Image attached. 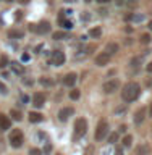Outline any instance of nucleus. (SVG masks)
<instances>
[{
	"instance_id": "nucleus-1",
	"label": "nucleus",
	"mask_w": 152,
	"mask_h": 155,
	"mask_svg": "<svg viewBox=\"0 0 152 155\" xmlns=\"http://www.w3.org/2000/svg\"><path fill=\"white\" fill-rule=\"evenodd\" d=\"M139 94H141V86L138 82H128V84H125L123 91H121V99L126 104H130V102H134L138 99Z\"/></svg>"
},
{
	"instance_id": "nucleus-2",
	"label": "nucleus",
	"mask_w": 152,
	"mask_h": 155,
	"mask_svg": "<svg viewBox=\"0 0 152 155\" xmlns=\"http://www.w3.org/2000/svg\"><path fill=\"white\" fill-rule=\"evenodd\" d=\"M8 140H10V145H12V147H15V149L21 147V144H23V140H24L21 129H13L12 133H10Z\"/></svg>"
},
{
	"instance_id": "nucleus-3",
	"label": "nucleus",
	"mask_w": 152,
	"mask_h": 155,
	"mask_svg": "<svg viewBox=\"0 0 152 155\" xmlns=\"http://www.w3.org/2000/svg\"><path fill=\"white\" fill-rule=\"evenodd\" d=\"M86 131H87V121L84 118H78L75 123V137L76 139L83 137L86 134Z\"/></svg>"
},
{
	"instance_id": "nucleus-4",
	"label": "nucleus",
	"mask_w": 152,
	"mask_h": 155,
	"mask_svg": "<svg viewBox=\"0 0 152 155\" xmlns=\"http://www.w3.org/2000/svg\"><path fill=\"white\" fill-rule=\"evenodd\" d=\"M107 133H109V123L105 120H100L96 128V140H102L107 136Z\"/></svg>"
},
{
	"instance_id": "nucleus-5",
	"label": "nucleus",
	"mask_w": 152,
	"mask_h": 155,
	"mask_svg": "<svg viewBox=\"0 0 152 155\" xmlns=\"http://www.w3.org/2000/svg\"><path fill=\"white\" fill-rule=\"evenodd\" d=\"M65 60H66L65 53L60 52V50H55V52L50 55V61H52V65H55V66L63 65V63H65Z\"/></svg>"
},
{
	"instance_id": "nucleus-6",
	"label": "nucleus",
	"mask_w": 152,
	"mask_h": 155,
	"mask_svg": "<svg viewBox=\"0 0 152 155\" xmlns=\"http://www.w3.org/2000/svg\"><path fill=\"white\" fill-rule=\"evenodd\" d=\"M118 86H120V82L117 81V79H110V81L104 82V86H102V91H104L105 94H112V92H115L117 89H118Z\"/></svg>"
},
{
	"instance_id": "nucleus-7",
	"label": "nucleus",
	"mask_w": 152,
	"mask_h": 155,
	"mask_svg": "<svg viewBox=\"0 0 152 155\" xmlns=\"http://www.w3.org/2000/svg\"><path fill=\"white\" fill-rule=\"evenodd\" d=\"M31 29L34 32H37V34H46V32L50 31V23L42 21V23H39L37 26H36V24H31Z\"/></svg>"
},
{
	"instance_id": "nucleus-8",
	"label": "nucleus",
	"mask_w": 152,
	"mask_h": 155,
	"mask_svg": "<svg viewBox=\"0 0 152 155\" xmlns=\"http://www.w3.org/2000/svg\"><path fill=\"white\" fill-rule=\"evenodd\" d=\"M46 99H47V95L44 94V92H37V94L32 97V105L37 107V108H41V107L46 104Z\"/></svg>"
},
{
	"instance_id": "nucleus-9",
	"label": "nucleus",
	"mask_w": 152,
	"mask_h": 155,
	"mask_svg": "<svg viewBox=\"0 0 152 155\" xmlns=\"http://www.w3.org/2000/svg\"><path fill=\"white\" fill-rule=\"evenodd\" d=\"M73 113H75L73 107H65V108H62L58 111V118H60V121H66L70 116H73Z\"/></svg>"
},
{
	"instance_id": "nucleus-10",
	"label": "nucleus",
	"mask_w": 152,
	"mask_h": 155,
	"mask_svg": "<svg viewBox=\"0 0 152 155\" xmlns=\"http://www.w3.org/2000/svg\"><path fill=\"white\" fill-rule=\"evenodd\" d=\"M76 79H78V76L75 74V73H68V74L63 78V86H66V87H73L76 84Z\"/></svg>"
},
{
	"instance_id": "nucleus-11",
	"label": "nucleus",
	"mask_w": 152,
	"mask_h": 155,
	"mask_svg": "<svg viewBox=\"0 0 152 155\" xmlns=\"http://www.w3.org/2000/svg\"><path fill=\"white\" fill-rule=\"evenodd\" d=\"M110 55H107L105 52H102L100 55H97L96 57V65H99V66H104V65H107V63L110 61Z\"/></svg>"
},
{
	"instance_id": "nucleus-12",
	"label": "nucleus",
	"mask_w": 152,
	"mask_h": 155,
	"mask_svg": "<svg viewBox=\"0 0 152 155\" xmlns=\"http://www.w3.org/2000/svg\"><path fill=\"white\" fill-rule=\"evenodd\" d=\"M144 118H146V108H144V107H141V108L134 113V124L139 126L144 121Z\"/></svg>"
},
{
	"instance_id": "nucleus-13",
	"label": "nucleus",
	"mask_w": 152,
	"mask_h": 155,
	"mask_svg": "<svg viewBox=\"0 0 152 155\" xmlns=\"http://www.w3.org/2000/svg\"><path fill=\"white\" fill-rule=\"evenodd\" d=\"M10 124H12V121H10L8 116H5L3 113H0V131L10 129Z\"/></svg>"
},
{
	"instance_id": "nucleus-14",
	"label": "nucleus",
	"mask_w": 152,
	"mask_h": 155,
	"mask_svg": "<svg viewBox=\"0 0 152 155\" xmlns=\"http://www.w3.org/2000/svg\"><path fill=\"white\" fill-rule=\"evenodd\" d=\"M149 152H150V147L147 144H141V145H138L136 147V150H134V155H149Z\"/></svg>"
},
{
	"instance_id": "nucleus-15",
	"label": "nucleus",
	"mask_w": 152,
	"mask_h": 155,
	"mask_svg": "<svg viewBox=\"0 0 152 155\" xmlns=\"http://www.w3.org/2000/svg\"><path fill=\"white\" fill-rule=\"evenodd\" d=\"M107 55H115L117 52H118V45H117L115 42H110V44H107V47H105V50H104Z\"/></svg>"
},
{
	"instance_id": "nucleus-16",
	"label": "nucleus",
	"mask_w": 152,
	"mask_h": 155,
	"mask_svg": "<svg viewBox=\"0 0 152 155\" xmlns=\"http://www.w3.org/2000/svg\"><path fill=\"white\" fill-rule=\"evenodd\" d=\"M10 68H12V71L15 73V74H23V71H24V68L21 63H18V61H12L10 63Z\"/></svg>"
},
{
	"instance_id": "nucleus-17",
	"label": "nucleus",
	"mask_w": 152,
	"mask_h": 155,
	"mask_svg": "<svg viewBox=\"0 0 152 155\" xmlns=\"http://www.w3.org/2000/svg\"><path fill=\"white\" fill-rule=\"evenodd\" d=\"M42 120H44V115L39 113V111H31L29 113V121L31 123H41Z\"/></svg>"
},
{
	"instance_id": "nucleus-18",
	"label": "nucleus",
	"mask_w": 152,
	"mask_h": 155,
	"mask_svg": "<svg viewBox=\"0 0 152 155\" xmlns=\"http://www.w3.org/2000/svg\"><path fill=\"white\" fill-rule=\"evenodd\" d=\"M52 37L57 39V41H62V39H68V37H70V34H68L66 31H57V32L52 34Z\"/></svg>"
},
{
	"instance_id": "nucleus-19",
	"label": "nucleus",
	"mask_w": 152,
	"mask_h": 155,
	"mask_svg": "<svg viewBox=\"0 0 152 155\" xmlns=\"http://www.w3.org/2000/svg\"><path fill=\"white\" fill-rule=\"evenodd\" d=\"M24 36L23 31H19V29H12V31L8 32V37L10 39H21Z\"/></svg>"
},
{
	"instance_id": "nucleus-20",
	"label": "nucleus",
	"mask_w": 152,
	"mask_h": 155,
	"mask_svg": "<svg viewBox=\"0 0 152 155\" xmlns=\"http://www.w3.org/2000/svg\"><path fill=\"white\" fill-rule=\"evenodd\" d=\"M10 116H12V120H15V121H21V118H23L21 111L16 110V108H13L12 111H10Z\"/></svg>"
},
{
	"instance_id": "nucleus-21",
	"label": "nucleus",
	"mask_w": 152,
	"mask_h": 155,
	"mask_svg": "<svg viewBox=\"0 0 152 155\" xmlns=\"http://www.w3.org/2000/svg\"><path fill=\"white\" fill-rule=\"evenodd\" d=\"M89 36L91 37H94V39H97V37H100L102 36V29L97 26V28H92L91 31H89Z\"/></svg>"
},
{
	"instance_id": "nucleus-22",
	"label": "nucleus",
	"mask_w": 152,
	"mask_h": 155,
	"mask_svg": "<svg viewBox=\"0 0 152 155\" xmlns=\"http://www.w3.org/2000/svg\"><path fill=\"white\" fill-rule=\"evenodd\" d=\"M131 144H133V136H125L123 137V147H131Z\"/></svg>"
},
{
	"instance_id": "nucleus-23",
	"label": "nucleus",
	"mask_w": 152,
	"mask_h": 155,
	"mask_svg": "<svg viewBox=\"0 0 152 155\" xmlns=\"http://www.w3.org/2000/svg\"><path fill=\"white\" fill-rule=\"evenodd\" d=\"M39 82H41L42 86H46V87H50V86L53 84V81L49 79V78H41V79H39Z\"/></svg>"
},
{
	"instance_id": "nucleus-24",
	"label": "nucleus",
	"mask_w": 152,
	"mask_h": 155,
	"mask_svg": "<svg viewBox=\"0 0 152 155\" xmlns=\"http://www.w3.org/2000/svg\"><path fill=\"white\" fill-rule=\"evenodd\" d=\"M79 97H81V92L78 91V89H76V91H71V92H70V99H71V100H78V99H79Z\"/></svg>"
},
{
	"instance_id": "nucleus-25",
	"label": "nucleus",
	"mask_w": 152,
	"mask_h": 155,
	"mask_svg": "<svg viewBox=\"0 0 152 155\" xmlns=\"http://www.w3.org/2000/svg\"><path fill=\"white\" fill-rule=\"evenodd\" d=\"M7 65H10L8 58H7V55H2V57H0V68H5Z\"/></svg>"
},
{
	"instance_id": "nucleus-26",
	"label": "nucleus",
	"mask_w": 152,
	"mask_h": 155,
	"mask_svg": "<svg viewBox=\"0 0 152 155\" xmlns=\"http://www.w3.org/2000/svg\"><path fill=\"white\" fill-rule=\"evenodd\" d=\"M50 152H52V144L50 142H46V145H44V153L50 155Z\"/></svg>"
},
{
	"instance_id": "nucleus-27",
	"label": "nucleus",
	"mask_w": 152,
	"mask_h": 155,
	"mask_svg": "<svg viewBox=\"0 0 152 155\" xmlns=\"http://www.w3.org/2000/svg\"><path fill=\"white\" fill-rule=\"evenodd\" d=\"M117 140H118V134H117V133H112V134L109 136V142H110V144H115Z\"/></svg>"
},
{
	"instance_id": "nucleus-28",
	"label": "nucleus",
	"mask_w": 152,
	"mask_h": 155,
	"mask_svg": "<svg viewBox=\"0 0 152 155\" xmlns=\"http://www.w3.org/2000/svg\"><path fill=\"white\" fill-rule=\"evenodd\" d=\"M141 61H143V58H141V57H136V58H133V60H131V66H139V63Z\"/></svg>"
},
{
	"instance_id": "nucleus-29",
	"label": "nucleus",
	"mask_w": 152,
	"mask_h": 155,
	"mask_svg": "<svg viewBox=\"0 0 152 155\" xmlns=\"http://www.w3.org/2000/svg\"><path fill=\"white\" fill-rule=\"evenodd\" d=\"M150 42V36L149 34H143L141 36V44H149Z\"/></svg>"
},
{
	"instance_id": "nucleus-30",
	"label": "nucleus",
	"mask_w": 152,
	"mask_h": 155,
	"mask_svg": "<svg viewBox=\"0 0 152 155\" xmlns=\"http://www.w3.org/2000/svg\"><path fill=\"white\" fill-rule=\"evenodd\" d=\"M84 155H94V145H87L84 150Z\"/></svg>"
},
{
	"instance_id": "nucleus-31",
	"label": "nucleus",
	"mask_w": 152,
	"mask_h": 155,
	"mask_svg": "<svg viewBox=\"0 0 152 155\" xmlns=\"http://www.w3.org/2000/svg\"><path fill=\"white\" fill-rule=\"evenodd\" d=\"M29 155H41V150L39 149H31L29 150Z\"/></svg>"
},
{
	"instance_id": "nucleus-32",
	"label": "nucleus",
	"mask_w": 152,
	"mask_h": 155,
	"mask_svg": "<svg viewBox=\"0 0 152 155\" xmlns=\"http://www.w3.org/2000/svg\"><path fill=\"white\" fill-rule=\"evenodd\" d=\"M113 155H123V147H117L115 152H113Z\"/></svg>"
},
{
	"instance_id": "nucleus-33",
	"label": "nucleus",
	"mask_w": 152,
	"mask_h": 155,
	"mask_svg": "<svg viewBox=\"0 0 152 155\" xmlns=\"http://www.w3.org/2000/svg\"><path fill=\"white\" fill-rule=\"evenodd\" d=\"M0 92H2V94H7V86H5L3 82H0Z\"/></svg>"
},
{
	"instance_id": "nucleus-34",
	"label": "nucleus",
	"mask_w": 152,
	"mask_h": 155,
	"mask_svg": "<svg viewBox=\"0 0 152 155\" xmlns=\"http://www.w3.org/2000/svg\"><path fill=\"white\" fill-rule=\"evenodd\" d=\"M21 60H23V61H28V60H29V55H28V53H23V55H21Z\"/></svg>"
},
{
	"instance_id": "nucleus-35",
	"label": "nucleus",
	"mask_w": 152,
	"mask_h": 155,
	"mask_svg": "<svg viewBox=\"0 0 152 155\" xmlns=\"http://www.w3.org/2000/svg\"><path fill=\"white\" fill-rule=\"evenodd\" d=\"M28 100H29V99H28V95H24V94H23V95H21V102H23V104H26Z\"/></svg>"
},
{
	"instance_id": "nucleus-36",
	"label": "nucleus",
	"mask_w": 152,
	"mask_h": 155,
	"mask_svg": "<svg viewBox=\"0 0 152 155\" xmlns=\"http://www.w3.org/2000/svg\"><path fill=\"white\" fill-rule=\"evenodd\" d=\"M146 70H147L149 73H152V61H150V63H147V66H146Z\"/></svg>"
},
{
	"instance_id": "nucleus-37",
	"label": "nucleus",
	"mask_w": 152,
	"mask_h": 155,
	"mask_svg": "<svg viewBox=\"0 0 152 155\" xmlns=\"http://www.w3.org/2000/svg\"><path fill=\"white\" fill-rule=\"evenodd\" d=\"M125 131H126V126L121 124V126H120V133H125Z\"/></svg>"
},
{
	"instance_id": "nucleus-38",
	"label": "nucleus",
	"mask_w": 152,
	"mask_h": 155,
	"mask_svg": "<svg viewBox=\"0 0 152 155\" xmlns=\"http://www.w3.org/2000/svg\"><path fill=\"white\" fill-rule=\"evenodd\" d=\"M126 0H117V5H125Z\"/></svg>"
},
{
	"instance_id": "nucleus-39",
	"label": "nucleus",
	"mask_w": 152,
	"mask_h": 155,
	"mask_svg": "<svg viewBox=\"0 0 152 155\" xmlns=\"http://www.w3.org/2000/svg\"><path fill=\"white\" fill-rule=\"evenodd\" d=\"M121 111H125V107H120V108H117V113H121Z\"/></svg>"
},
{
	"instance_id": "nucleus-40",
	"label": "nucleus",
	"mask_w": 152,
	"mask_h": 155,
	"mask_svg": "<svg viewBox=\"0 0 152 155\" xmlns=\"http://www.w3.org/2000/svg\"><path fill=\"white\" fill-rule=\"evenodd\" d=\"M97 2H99V3H109L110 0H97Z\"/></svg>"
},
{
	"instance_id": "nucleus-41",
	"label": "nucleus",
	"mask_w": 152,
	"mask_h": 155,
	"mask_svg": "<svg viewBox=\"0 0 152 155\" xmlns=\"http://www.w3.org/2000/svg\"><path fill=\"white\" fill-rule=\"evenodd\" d=\"M149 115L152 116V102H150V107H149Z\"/></svg>"
},
{
	"instance_id": "nucleus-42",
	"label": "nucleus",
	"mask_w": 152,
	"mask_h": 155,
	"mask_svg": "<svg viewBox=\"0 0 152 155\" xmlns=\"http://www.w3.org/2000/svg\"><path fill=\"white\" fill-rule=\"evenodd\" d=\"M19 3H29V0H19Z\"/></svg>"
},
{
	"instance_id": "nucleus-43",
	"label": "nucleus",
	"mask_w": 152,
	"mask_h": 155,
	"mask_svg": "<svg viewBox=\"0 0 152 155\" xmlns=\"http://www.w3.org/2000/svg\"><path fill=\"white\" fill-rule=\"evenodd\" d=\"M63 2H66V3H71V2H75V0H63Z\"/></svg>"
},
{
	"instance_id": "nucleus-44",
	"label": "nucleus",
	"mask_w": 152,
	"mask_h": 155,
	"mask_svg": "<svg viewBox=\"0 0 152 155\" xmlns=\"http://www.w3.org/2000/svg\"><path fill=\"white\" fill-rule=\"evenodd\" d=\"M149 29H150V31H152V21H149Z\"/></svg>"
},
{
	"instance_id": "nucleus-45",
	"label": "nucleus",
	"mask_w": 152,
	"mask_h": 155,
	"mask_svg": "<svg viewBox=\"0 0 152 155\" xmlns=\"http://www.w3.org/2000/svg\"><path fill=\"white\" fill-rule=\"evenodd\" d=\"M84 2H91V0H84Z\"/></svg>"
},
{
	"instance_id": "nucleus-46",
	"label": "nucleus",
	"mask_w": 152,
	"mask_h": 155,
	"mask_svg": "<svg viewBox=\"0 0 152 155\" xmlns=\"http://www.w3.org/2000/svg\"><path fill=\"white\" fill-rule=\"evenodd\" d=\"M7 2H12V0H7Z\"/></svg>"
},
{
	"instance_id": "nucleus-47",
	"label": "nucleus",
	"mask_w": 152,
	"mask_h": 155,
	"mask_svg": "<svg viewBox=\"0 0 152 155\" xmlns=\"http://www.w3.org/2000/svg\"><path fill=\"white\" fill-rule=\"evenodd\" d=\"M57 155H62V153H57Z\"/></svg>"
}]
</instances>
